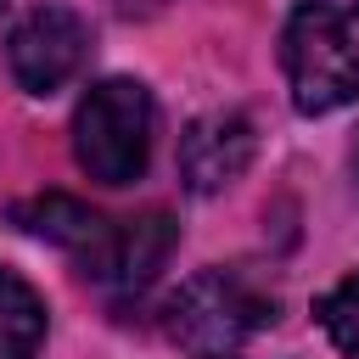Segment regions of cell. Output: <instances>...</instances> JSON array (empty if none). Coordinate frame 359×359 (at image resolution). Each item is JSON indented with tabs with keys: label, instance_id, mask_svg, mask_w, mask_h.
Here are the masks:
<instances>
[{
	"label": "cell",
	"instance_id": "8fae6325",
	"mask_svg": "<svg viewBox=\"0 0 359 359\" xmlns=\"http://www.w3.org/2000/svg\"><path fill=\"white\" fill-rule=\"evenodd\" d=\"M0 6H6V0H0Z\"/></svg>",
	"mask_w": 359,
	"mask_h": 359
},
{
	"label": "cell",
	"instance_id": "8992f818",
	"mask_svg": "<svg viewBox=\"0 0 359 359\" xmlns=\"http://www.w3.org/2000/svg\"><path fill=\"white\" fill-rule=\"evenodd\" d=\"M252 151H258V135H252V123L241 112H202L180 140V180L196 196L230 191L247 174Z\"/></svg>",
	"mask_w": 359,
	"mask_h": 359
},
{
	"label": "cell",
	"instance_id": "7a4b0ae2",
	"mask_svg": "<svg viewBox=\"0 0 359 359\" xmlns=\"http://www.w3.org/2000/svg\"><path fill=\"white\" fill-rule=\"evenodd\" d=\"M269 320H275V297H264L236 269H196L163 303V325L191 359H241Z\"/></svg>",
	"mask_w": 359,
	"mask_h": 359
},
{
	"label": "cell",
	"instance_id": "3957f363",
	"mask_svg": "<svg viewBox=\"0 0 359 359\" xmlns=\"http://www.w3.org/2000/svg\"><path fill=\"white\" fill-rule=\"evenodd\" d=\"M151 90L140 79H101L73 112V157L95 185H135L151 163Z\"/></svg>",
	"mask_w": 359,
	"mask_h": 359
},
{
	"label": "cell",
	"instance_id": "277c9868",
	"mask_svg": "<svg viewBox=\"0 0 359 359\" xmlns=\"http://www.w3.org/2000/svg\"><path fill=\"white\" fill-rule=\"evenodd\" d=\"M90 56V28L79 11L67 6H39L28 11L11 39H6V62H11V79L28 90V95H56L67 79H79Z\"/></svg>",
	"mask_w": 359,
	"mask_h": 359
},
{
	"label": "cell",
	"instance_id": "52a82bcc",
	"mask_svg": "<svg viewBox=\"0 0 359 359\" xmlns=\"http://www.w3.org/2000/svg\"><path fill=\"white\" fill-rule=\"evenodd\" d=\"M11 224L28 230V236H39V241H50V247H62V252H73L79 264H84V258L107 241V230H112V219H101L95 208H84V202L67 196V191L22 196V202L11 208Z\"/></svg>",
	"mask_w": 359,
	"mask_h": 359
},
{
	"label": "cell",
	"instance_id": "9c48e42d",
	"mask_svg": "<svg viewBox=\"0 0 359 359\" xmlns=\"http://www.w3.org/2000/svg\"><path fill=\"white\" fill-rule=\"evenodd\" d=\"M314 320H320V331L337 342V353L359 359V269H353V275H342L331 292H320Z\"/></svg>",
	"mask_w": 359,
	"mask_h": 359
},
{
	"label": "cell",
	"instance_id": "ba28073f",
	"mask_svg": "<svg viewBox=\"0 0 359 359\" xmlns=\"http://www.w3.org/2000/svg\"><path fill=\"white\" fill-rule=\"evenodd\" d=\"M45 325H50L45 297L17 269L0 264V359H34L45 348Z\"/></svg>",
	"mask_w": 359,
	"mask_h": 359
},
{
	"label": "cell",
	"instance_id": "5b68a950",
	"mask_svg": "<svg viewBox=\"0 0 359 359\" xmlns=\"http://www.w3.org/2000/svg\"><path fill=\"white\" fill-rule=\"evenodd\" d=\"M174 241H180V224L168 213H157V208L140 213V219H112L107 241L84 258V275L101 280L118 297H135V292H146L157 280V269L168 264Z\"/></svg>",
	"mask_w": 359,
	"mask_h": 359
},
{
	"label": "cell",
	"instance_id": "6da1fadb",
	"mask_svg": "<svg viewBox=\"0 0 359 359\" xmlns=\"http://www.w3.org/2000/svg\"><path fill=\"white\" fill-rule=\"evenodd\" d=\"M292 107L325 118L359 101V0H297L280 34Z\"/></svg>",
	"mask_w": 359,
	"mask_h": 359
},
{
	"label": "cell",
	"instance_id": "30bf717a",
	"mask_svg": "<svg viewBox=\"0 0 359 359\" xmlns=\"http://www.w3.org/2000/svg\"><path fill=\"white\" fill-rule=\"evenodd\" d=\"M353 174H359V140H353Z\"/></svg>",
	"mask_w": 359,
	"mask_h": 359
}]
</instances>
